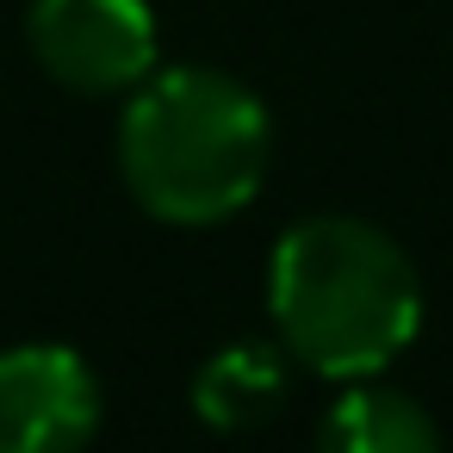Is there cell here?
<instances>
[{
	"instance_id": "7a4b0ae2",
	"label": "cell",
	"mask_w": 453,
	"mask_h": 453,
	"mask_svg": "<svg viewBox=\"0 0 453 453\" xmlns=\"http://www.w3.org/2000/svg\"><path fill=\"white\" fill-rule=\"evenodd\" d=\"M273 125L261 94L224 69H150L119 119V174L131 199L180 230L236 218L267 180Z\"/></svg>"
},
{
	"instance_id": "6da1fadb",
	"label": "cell",
	"mask_w": 453,
	"mask_h": 453,
	"mask_svg": "<svg viewBox=\"0 0 453 453\" xmlns=\"http://www.w3.org/2000/svg\"><path fill=\"white\" fill-rule=\"evenodd\" d=\"M267 311L292 360L348 385L385 372L416 342L422 280L379 224L323 211L273 242Z\"/></svg>"
},
{
	"instance_id": "277c9868",
	"label": "cell",
	"mask_w": 453,
	"mask_h": 453,
	"mask_svg": "<svg viewBox=\"0 0 453 453\" xmlns=\"http://www.w3.org/2000/svg\"><path fill=\"white\" fill-rule=\"evenodd\" d=\"M100 428V379L69 342L0 354V453H75Z\"/></svg>"
},
{
	"instance_id": "5b68a950",
	"label": "cell",
	"mask_w": 453,
	"mask_h": 453,
	"mask_svg": "<svg viewBox=\"0 0 453 453\" xmlns=\"http://www.w3.org/2000/svg\"><path fill=\"white\" fill-rule=\"evenodd\" d=\"M286 348L267 342H230L224 354H211L193 379V416L218 434H242L261 428L267 416H280L286 403Z\"/></svg>"
},
{
	"instance_id": "3957f363",
	"label": "cell",
	"mask_w": 453,
	"mask_h": 453,
	"mask_svg": "<svg viewBox=\"0 0 453 453\" xmlns=\"http://www.w3.org/2000/svg\"><path fill=\"white\" fill-rule=\"evenodd\" d=\"M26 44L69 94H131L156 69V19L143 0H32Z\"/></svg>"
},
{
	"instance_id": "8992f818",
	"label": "cell",
	"mask_w": 453,
	"mask_h": 453,
	"mask_svg": "<svg viewBox=\"0 0 453 453\" xmlns=\"http://www.w3.org/2000/svg\"><path fill=\"white\" fill-rule=\"evenodd\" d=\"M317 441L329 453H434L441 428L410 391H385L372 379H348V391L329 403Z\"/></svg>"
}]
</instances>
